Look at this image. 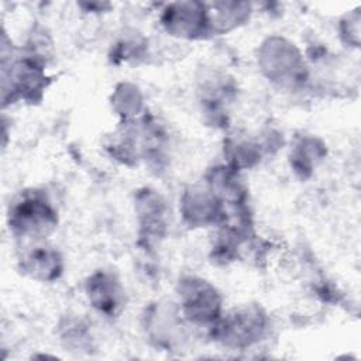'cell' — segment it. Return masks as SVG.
<instances>
[{"label": "cell", "mask_w": 361, "mask_h": 361, "mask_svg": "<svg viewBox=\"0 0 361 361\" xmlns=\"http://www.w3.org/2000/svg\"><path fill=\"white\" fill-rule=\"evenodd\" d=\"M28 264H30V269L35 271V272H45L47 278L58 269V259L56 255L51 251H44V250H38L35 252H32L28 258Z\"/></svg>", "instance_id": "277c9868"}, {"label": "cell", "mask_w": 361, "mask_h": 361, "mask_svg": "<svg viewBox=\"0 0 361 361\" xmlns=\"http://www.w3.org/2000/svg\"><path fill=\"white\" fill-rule=\"evenodd\" d=\"M52 220L49 207L38 199H25L14 213L16 227H20L23 233L47 231L48 227H52Z\"/></svg>", "instance_id": "6da1fadb"}, {"label": "cell", "mask_w": 361, "mask_h": 361, "mask_svg": "<svg viewBox=\"0 0 361 361\" xmlns=\"http://www.w3.org/2000/svg\"><path fill=\"white\" fill-rule=\"evenodd\" d=\"M89 296L96 307L109 313H114L121 303V290L118 285L104 274L92 278L89 283Z\"/></svg>", "instance_id": "3957f363"}, {"label": "cell", "mask_w": 361, "mask_h": 361, "mask_svg": "<svg viewBox=\"0 0 361 361\" xmlns=\"http://www.w3.org/2000/svg\"><path fill=\"white\" fill-rule=\"evenodd\" d=\"M185 307L190 317L206 320L216 314L219 302L214 290L199 281L188 283V290L185 292Z\"/></svg>", "instance_id": "7a4b0ae2"}]
</instances>
